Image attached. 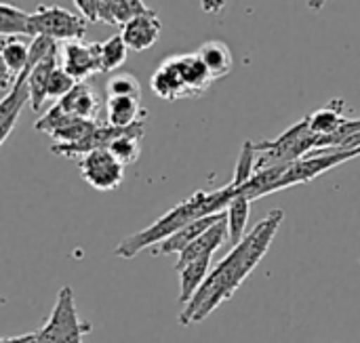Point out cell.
<instances>
[{"label":"cell","instance_id":"6da1fadb","mask_svg":"<svg viewBox=\"0 0 360 343\" xmlns=\"http://www.w3.org/2000/svg\"><path fill=\"white\" fill-rule=\"evenodd\" d=\"M283 219L285 213L281 209L270 211V215H266L251 232H247V236L236 247H232V251L209 272L207 280L196 291V295L181 308V327H190L194 323L205 321L207 316H211L215 308H219L240 289L247 276L266 257Z\"/></svg>","mask_w":360,"mask_h":343},{"label":"cell","instance_id":"7a4b0ae2","mask_svg":"<svg viewBox=\"0 0 360 343\" xmlns=\"http://www.w3.org/2000/svg\"><path fill=\"white\" fill-rule=\"evenodd\" d=\"M236 194H238V186L234 181H230L228 186L213 190V192H196L188 200L179 202L169 213H165L160 219H156L152 226L143 228L137 234L127 236L114 249V255H118L122 259H131L137 253L156 247L158 242H162L165 238H169L177 230L186 228L188 224L202 219V217H209V215L224 213L230 207V202L236 198Z\"/></svg>","mask_w":360,"mask_h":343},{"label":"cell","instance_id":"3957f363","mask_svg":"<svg viewBox=\"0 0 360 343\" xmlns=\"http://www.w3.org/2000/svg\"><path fill=\"white\" fill-rule=\"evenodd\" d=\"M91 331V323H84L78 316L72 289L63 287L57 295L51 316L36 331V343H82L84 335Z\"/></svg>","mask_w":360,"mask_h":343},{"label":"cell","instance_id":"277c9868","mask_svg":"<svg viewBox=\"0 0 360 343\" xmlns=\"http://www.w3.org/2000/svg\"><path fill=\"white\" fill-rule=\"evenodd\" d=\"M32 30L36 36H46L55 42L82 40L86 34V19L55 4H40L32 13Z\"/></svg>","mask_w":360,"mask_h":343},{"label":"cell","instance_id":"5b68a950","mask_svg":"<svg viewBox=\"0 0 360 343\" xmlns=\"http://www.w3.org/2000/svg\"><path fill=\"white\" fill-rule=\"evenodd\" d=\"M78 169L82 179L97 192L116 190L124 179V164L108 148L84 154L78 160Z\"/></svg>","mask_w":360,"mask_h":343},{"label":"cell","instance_id":"8992f818","mask_svg":"<svg viewBox=\"0 0 360 343\" xmlns=\"http://www.w3.org/2000/svg\"><path fill=\"white\" fill-rule=\"evenodd\" d=\"M99 124L101 120H86V118L70 116L57 103H53V108L36 120L34 129L51 135L55 143H76L84 139L86 135H91Z\"/></svg>","mask_w":360,"mask_h":343},{"label":"cell","instance_id":"52a82bcc","mask_svg":"<svg viewBox=\"0 0 360 343\" xmlns=\"http://www.w3.org/2000/svg\"><path fill=\"white\" fill-rule=\"evenodd\" d=\"M59 63L76 82H86L91 76L103 72L99 42H63V46H59Z\"/></svg>","mask_w":360,"mask_h":343},{"label":"cell","instance_id":"ba28073f","mask_svg":"<svg viewBox=\"0 0 360 343\" xmlns=\"http://www.w3.org/2000/svg\"><path fill=\"white\" fill-rule=\"evenodd\" d=\"M30 46H32V42H27L23 36H2V44H0V57H2L0 89H2V95H6L15 86V82L19 80V76L27 67Z\"/></svg>","mask_w":360,"mask_h":343},{"label":"cell","instance_id":"9c48e42d","mask_svg":"<svg viewBox=\"0 0 360 343\" xmlns=\"http://www.w3.org/2000/svg\"><path fill=\"white\" fill-rule=\"evenodd\" d=\"M160 30H162V23H160V19H158V13L152 11V8H148V11H143V13L131 17V19L122 25L120 34H122V38H124V42H127V46H129V51L143 53V51H148L152 44L158 42Z\"/></svg>","mask_w":360,"mask_h":343},{"label":"cell","instance_id":"30bf717a","mask_svg":"<svg viewBox=\"0 0 360 343\" xmlns=\"http://www.w3.org/2000/svg\"><path fill=\"white\" fill-rule=\"evenodd\" d=\"M230 238V232H228V213H224L202 236H198L192 245H188L181 253H179V259L175 264V270L192 264V261H198V259H211L215 255V251Z\"/></svg>","mask_w":360,"mask_h":343},{"label":"cell","instance_id":"8fae6325","mask_svg":"<svg viewBox=\"0 0 360 343\" xmlns=\"http://www.w3.org/2000/svg\"><path fill=\"white\" fill-rule=\"evenodd\" d=\"M34 65L27 63V67L23 70V74L19 76V80L15 82V86L2 95L0 101V143H6L8 135L13 133L17 118L23 110L25 103H30V89H27V74Z\"/></svg>","mask_w":360,"mask_h":343},{"label":"cell","instance_id":"7c38bea8","mask_svg":"<svg viewBox=\"0 0 360 343\" xmlns=\"http://www.w3.org/2000/svg\"><path fill=\"white\" fill-rule=\"evenodd\" d=\"M59 65V46H55L42 61H38L27 74V89H30V108L32 112H42L44 103L49 101V78L53 70Z\"/></svg>","mask_w":360,"mask_h":343},{"label":"cell","instance_id":"4fadbf2b","mask_svg":"<svg viewBox=\"0 0 360 343\" xmlns=\"http://www.w3.org/2000/svg\"><path fill=\"white\" fill-rule=\"evenodd\" d=\"M171 59L177 65V70L188 86L190 99L202 95L213 84V76L198 53H181V55H173Z\"/></svg>","mask_w":360,"mask_h":343},{"label":"cell","instance_id":"5bb4252c","mask_svg":"<svg viewBox=\"0 0 360 343\" xmlns=\"http://www.w3.org/2000/svg\"><path fill=\"white\" fill-rule=\"evenodd\" d=\"M65 114L76 116V118H86V120H101L99 118V97L95 93V89L89 82H76L74 89L61 97L59 101H55Z\"/></svg>","mask_w":360,"mask_h":343},{"label":"cell","instance_id":"9a60e30c","mask_svg":"<svg viewBox=\"0 0 360 343\" xmlns=\"http://www.w3.org/2000/svg\"><path fill=\"white\" fill-rule=\"evenodd\" d=\"M150 86L152 91L160 97V99H167V101H177V99H190L188 95V86L177 70V65L173 63L171 57H167L158 70L152 74L150 78Z\"/></svg>","mask_w":360,"mask_h":343},{"label":"cell","instance_id":"2e32d148","mask_svg":"<svg viewBox=\"0 0 360 343\" xmlns=\"http://www.w3.org/2000/svg\"><path fill=\"white\" fill-rule=\"evenodd\" d=\"M226 213V211H224ZM224 213H217V215H209V217H202V219H196L192 224H188L186 228L177 230L175 234H171L169 238H165L162 242H158L156 247L150 249L152 255H171V253H181L188 245H192L198 236H202Z\"/></svg>","mask_w":360,"mask_h":343},{"label":"cell","instance_id":"e0dca14e","mask_svg":"<svg viewBox=\"0 0 360 343\" xmlns=\"http://www.w3.org/2000/svg\"><path fill=\"white\" fill-rule=\"evenodd\" d=\"M148 110L137 97H105V122L112 127H133L146 122Z\"/></svg>","mask_w":360,"mask_h":343},{"label":"cell","instance_id":"ac0fdd59","mask_svg":"<svg viewBox=\"0 0 360 343\" xmlns=\"http://www.w3.org/2000/svg\"><path fill=\"white\" fill-rule=\"evenodd\" d=\"M344 110H346V101L344 99H333L329 105H325V108H321V110L306 116L308 127L319 135H335L348 120Z\"/></svg>","mask_w":360,"mask_h":343},{"label":"cell","instance_id":"d6986e66","mask_svg":"<svg viewBox=\"0 0 360 343\" xmlns=\"http://www.w3.org/2000/svg\"><path fill=\"white\" fill-rule=\"evenodd\" d=\"M196 53L200 55V59L209 67L213 80L224 78V76H228L232 72L234 57H232V51H230V46L226 42H221V40H209Z\"/></svg>","mask_w":360,"mask_h":343},{"label":"cell","instance_id":"ffe728a7","mask_svg":"<svg viewBox=\"0 0 360 343\" xmlns=\"http://www.w3.org/2000/svg\"><path fill=\"white\" fill-rule=\"evenodd\" d=\"M148 11L143 0H101L99 2V21L108 25H124L131 17Z\"/></svg>","mask_w":360,"mask_h":343},{"label":"cell","instance_id":"44dd1931","mask_svg":"<svg viewBox=\"0 0 360 343\" xmlns=\"http://www.w3.org/2000/svg\"><path fill=\"white\" fill-rule=\"evenodd\" d=\"M141 137H143V122H137L133 127H129L122 135H118L112 143H110V152L127 167L139 160L141 156Z\"/></svg>","mask_w":360,"mask_h":343},{"label":"cell","instance_id":"7402d4cb","mask_svg":"<svg viewBox=\"0 0 360 343\" xmlns=\"http://www.w3.org/2000/svg\"><path fill=\"white\" fill-rule=\"evenodd\" d=\"M177 272H179V302H181V306H186L196 295V291L202 287V283L207 280V276L211 272V259L192 261V264L179 268Z\"/></svg>","mask_w":360,"mask_h":343},{"label":"cell","instance_id":"603a6c76","mask_svg":"<svg viewBox=\"0 0 360 343\" xmlns=\"http://www.w3.org/2000/svg\"><path fill=\"white\" fill-rule=\"evenodd\" d=\"M0 36H23L34 38L32 30V13H25L8 2L0 6Z\"/></svg>","mask_w":360,"mask_h":343},{"label":"cell","instance_id":"cb8c5ba5","mask_svg":"<svg viewBox=\"0 0 360 343\" xmlns=\"http://www.w3.org/2000/svg\"><path fill=\"white\" fill-rule=\"evenodd\" d=\"M251 205L253 200L236 194V198L230 202V207L226 209L228 213V232H230V238L228 242L232 247H236L245 236H247V221H249V213H251Z\"/></svg>","mask_w":360,"mask_h":343},{"label":"cell","instance_id":"d4e9b609","mask_svg":"<svg viewBox=\"0 0 360 343\" xmlns=\"http://www.w3.org/2000/svg\"><path fill=\"white\" fill-rule=\"evenodd\" d=\"M129 55V46L122 38V34H114L108 40L99 42V57H101V70L103 72H114L118 70Z\"/></svg>","mask_w":360,"mask_h":343},{"label":"cell","instance_id":"484cf974","mask_svg":"<svg viewBox=\"0 0 360 343\" xmlns=\"http://www.w3.org/2000/svg\"><path fill=\"white\" fill-rule=\"evenodd\" d=\"M105 97H137V99H141V84L133 74H116L105 84Z\"/></svg>","mask_w":360,"mask_h":343},{"label":"cell","instance_id":"4316f807","mask_svg":"<svg viewBox=\"0 0 360 343\" xmlns=\"http://www.w3.org/2000/svg\"><path fill=\"white\" fill-rule=\"evenodd\" d=\"M74 84H76V80L59 63L49 78V101H59L74 89Z\"/></svg>","mask_w":360,"mask_h":343},{"label":"cell","instance_id":"83f0119b","mask_svg":"<svg viewBox=\"0 0 360 343\" xmlns=\"http://www.w3.org/2000/svg\"><path fill=\"white\" fill-rule=\"evenodd\" d=\"M99 2L101 0H74L76 8L80 11V15L86 19V21H99L97 13H99Z\"/></svg>","mask_w":360,"mask_h":343},{"label":"cell","instance_id":"f1b7e54d","mask_svg":"<svg viewBox=\"0 0 360 343\" xmlns=\"http://www.w3.org/2000/svg\"><path fill=\"white\" fill-rule=\"evenodd\" d=\"M224 4H226V0H200L202 11H205V13H209V15L219 13V11L224 8Z\"/></svg>","mask_w":360,"mask_h":343},{"label":"cell","instance_id":"f546056e","mask_svg":"<svg viewBox=\"0 0 360 343\" xmlns=\"http://www.w3.org/2000/svg\"><path fill=\"white\" fill-rule=\"evenodd\" d=\"M0 343H36V333H25L17 337H2Z\"/></svg>","mask_w":360,"mask_h":343},{"label":"cell","instance_id":"4dcf8cb0","mask_svg":"<svg viewBox=\"0 0 360 343\" xmlns=\"http://www.w3.org/2000/svg\"><path fill=\"white\" fill-rule=\"evenodd\" d=\"M325 2H327V0H308V6H310L312 11H321V8L325 6Z\"/></svg>","mask_w":360,"mask_h":343}]
</instances>
